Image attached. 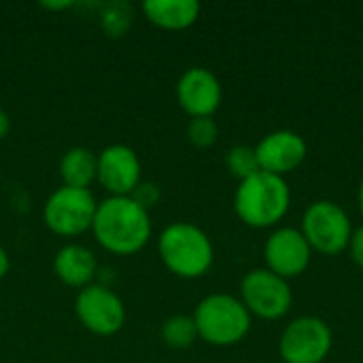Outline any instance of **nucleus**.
Segmentation results:
<instances>
[{"label": "nucleus", "mask_w": 363, "mask_h": 363, "mask_svg": "<svg viewBox=\"0 0 363 363\" xmlns=\"http://www.w3.org/2000/svg\"><path fill=\"white\" fill-rule=\"evenodd\" d=\"M194 323L198 338L213 347H234L251 332L253 317L240 302L230 294H211L198 302L194 311Z\"/></svg>", "instance_id": "20e7f679"}, {"label": "nucleus", "mask_w": 363, "mask_h": 363, "mask_svg": "<svg viewBox=\"0 0 363 363\" xmlns=\"http://www.w3.org/2000/svg\"><path fill=\"white\" fill-rule=\"evenodd\" d=\"M349 255L353 259L355 266L363 268V225L355 228L353 234H351V240H349Z\"/></svg>", "instance_id": "4be33fe9"}, {"label": "nucleus", "mask_w": 363, "mask_h": 363, "mask_svg": "<svg viewBox=\"0 0 363 363\" xmlns=\"http://www.w3.org/2000/svg\"><path fill=\"white\" fill-rule=\"evenodd\" d=\"M223 100V87L217 74L204 66L187 68L177 81V102L194 117H213Z\"/></svg>", "instance_id": "f8f14e48"}, {"label": "nucleus", "mask_w": 363, "mask_h": 363, "mask_svg": "<svg viewBox=\"0 0 363 363\" xmlns=\"http://www.w3.org/2000/svg\"><path fill=\"white\" fill-rule=\"evenodd\" d=\"M108 196H132L143 183V164L128 145H108L98 153V177Z\"/></svg>", "instance_id": "9b49d317"}, {"label": "nucleus", "mask_w": 363, "mask_h": 363, "mask_svg": "<svg viewBox=\"0 0 363 363\" xmlns=\"http://www.w3.org/2000/svg\"><path fill=\"white\" fill-rule=\"evenodd\" d=\"M334 347L332 328L313 315L287 323L279 340V355L285 363H323Z\"/></svg>", "instance_id": "6e6552de"}, {"label": "nucleus", "mask_w": 363, "mask_h": 363, "mask_svg": "<svg viewBox=\"0 0 363 363\" xmlns=\"http://www.w3.org/2000/svg\"><path fill=\"white\" fill-rule=\"evenodd\" d=\"M253 149L259 170L283 179L298 170L308 155V145L304 136L294 130H274L266 134Z\"/></svg>", "instance_id": "ddd939ff"}, {"label": "nucleus", "mask_w": 363, "mask_h": 363, "mask_svg": "<svg viewBox=\"0 0 363 363\" xmlns=\"http://www.w3.org/2000/svg\"><path fill=\"white\" fill-rule=\"evenodd\" d=\"M11 132V117L4 108H0V140Z\"/></svg>", "instance_id": "b1692460"}, {"label": "nucleus", "mask_w": 363, "mask_h": 363, "mask_svg": "<svg viewBox=\"0 0 363 363\" xmlns=\"http://www.w3.org/2000/svg\"><path fill=\"white\" fill-rule=\"evenodd\" d=\"M240 302L251 317L277 321L291 311L294 291L289 281L277 277L268 268H255L240 281Z\"/></svg>", "instance_id": "0eeeda50"}, {"label": "nucleus", "mask_w": 363, "mask_h": 363, "mask_svg": "<svg viewBox=\"0 0 363 363\" xmlns=\"http://www.w3.org/2000/svg\"><path fill=\"white\" fill-rule=\"evenodd\" d=\"M357 206H359V213H362L363 217V179L362 183H359V189H357Z\"/></svg>", "instance_id": "a878e982"}, {"label": "nucleus", "mask_w": 363, "mask_h": 363, "mask_svg": "<svg viewBox=\"0 0 363 363\" xmlns=\"http://www.w3.org/2000/svg\"><path fill=\"white\" fill-rule=\"evenodd\" d=\"M132 198H134L140 206H145V208L149 211L151 206H155V204L160 202L162 191H160V187H157L155 183H147V181H143V183L136 187V191L132 194Z\"/></svg>", "instance_id": "412c9836"}, {"label": "nucleus", "mask_w": 363, "mask_h": 363, "mask_svg": "<svg viewBox=\"0 0 363 363\" xmlns=\"http://www.w3.org/2000/svg\"><path fill=\"white\" fill-rule=\"evenodd\" d=\"M225 166L232 172V177H236L238 181H245L249 177H253L255 172H259V164H257V155L253 147L247 145H236L228 151L225 155Z\"/></svg>", "instance_id": "6ab92c4d"}, {"label": "nucleus", "mask_w": 363, "mask_h": 363, "mask_svg": "<svg viewBox=\"0 0 363 363\" xmlns=\"http://www.w3.org/2000/svg\"><path fill=\"white\" fill-rule=\"evenodd\" d=\"M98 200L89 189L57 187L43 206V221L49 232L62 238H77L91 232Z\"/></svg>", "instance_id": "423d86ee"}, {"label": "nucleus", "mask_w": 363, "mask_h": 363, "mask_svg": "<svg viewBox=\"0 0 363 363\" xmlns=\"http://www.w3.org/2000/svg\"><path fill=\"white\" fill-rule=\"evenodd\" d=\"M140 9L153 26L170 32L191 28L202 11L196 0H147Z\"/></svg>", "instance_id": "2eb2a0df"}, {"label": "nucleus", "mask_w": 363, "mask_h": 363, "mask_svg": "<svg viewBox=\"0 0 363 363\" xmlns=\"http://www.w3.org/2000/svg\"><path fill=\"white\" fill-rule=\"evenodd\" d=\"M162 340L170 349H187L198 340V330L194 317L189 315H172L162 323Z\"/></svg>", "instance_id": "f3484780"}, {"label": "nucleus", "mask_w": 363, "mask_h": 363, "mask_svg": "<svg viewBox=\"0 0 363 363\" xmlns=\"http://www.w3.org/2000/svg\"><path fill=\"white\" fill-rule=\"evenodd\" d=\"M62 185L74 189H89L98 177V153L87 147H72L60 160Z\"/></svg>", "instance_id": "dca6fc26"}, {"label": "nucleus", "mask_w": 363, "mask_h": 363, "mask_svg": "<svg viewBox=\"0 0 363 363\" xmlns=\"http://www.w3.org/2000/svg\"><path fill=\"white\" fill-rule=\"evenodd\" d=\"M9 268H11V259H9V253L0 247V281L9 274Z\"/></svg>", "instance_id": "393cba45"}, {"label": "nucleus", "mask_w": 363, "mask_h": 363, "mask_svg": "<svg viewBox=\"0 0 363 363\" xmlns=\"http://www.w3.org/2000/svg\"><path fill=\"white\" fill-rule=\"evenodd\" d=\"M313 249L298 228H277L264 245V262L270 272L289 281L311 266Z\"/></svg>", "instance_id": "9d476101"}, {"label": "nucleus", "mask_w": 363, "mask_h": 363, "mask_svg": "<svg viewBox=\"0 0 363 363\" xmlns=\"http://www.w3.org/2000/svg\"><path fill=\"white\" fill-rule=\"evenodd\" d=\"M43 9L47 11H66V9H72L74 2L72 0H62V2H40Z\"/></svg>", "instance_id": "5701e85b"}, {"label": "nucleus", "mask_w": 363, "mask_h": 363, "mask_svg": "<svg viewBox=\"0 0 363 363\" xmlns=\"http://www.w3.org/2000/svg\"><path fill=\"white\" fill-rule=\"evenodd\" d=\"M291 206V189L283 177L270 172H255L238 181L234 194V211L238 219L253 230L277 228Z\"/></svg>", "instance_id": "f03ea898"}, {"label": "nucleus", "mask_w": 363, "mask_h": 363, "mask_svg": "<svg viewBox=\"0 0 363 363\" xmlns=\"http://www.w3.org/2000/svg\"><path fill=\"white\" fill-rule=\"evenodd\" d=\"M91 234L96 242L113 255H136L153 234L151 215L132 196H108L98 202Z\"/></svg>", "instance_id": "f257e3e1"}, {"label": "nucleus", "mask_w": 363, "mask_h": 363, "mask_svg": "<svg viewBox=\"0 0 363 363\" xmlns=\"http://www.w3.org/2000/svg\"><path fill=\"white\" fill-rule=\"evenodd\" d=\"M157 253L168 272L179 279H200L215 262L211 236L189 221H174L157 236Z\"/></svg>", "instance_id": "7ed1b4c3"}, {"label": "nucleus", "mask_w": 363, "mask_h": 363, "mask_svg": "<svg viewBox=\"0 0 363 363\" xmlns=\"http://www.w3.org/2000/svg\"><path fill=\"white\" fill-rule=\"evenodd\" d=\"M53 272L66 287L81 291L83 287L94 283V277L98 272V259L91 249L79 242H68L55 253Z\"/></svg>", "instance_id": "4468645a"}, {"label": "nucleus", "mask_w": 363, "mask_h": 363, "mask_svg": "<svg viewBox=\"0 0 363 363\" xmlns=\"http://www.w3.org/2000/svg\"><path fill=\"white\" fill-rule=\"evenodd\" d=\"M300 232L304 234L313 253L334 257L347 251L353 225L349 213L340 204L332 200H317L304 211Z\"/></svg>", "instance_id": "39448f33"}, {"label": "nucleus", "mask_w": 363, "mask_h": 363, "mask_svg": "<svg viewBox=\"0 0 363 363\" xmlns=\"http://www.w3.org/2000/svg\"><path fill=\"white\" fill-rule=\"evenodd\" d=\"M219 125L213 117H194L187 123V140L198 149H208L217 143Z\"/></svg>", "instance_id": "aec40b11"}, {"label": "nucleus", "mask_w": 363, "mask_h": 363, "mask_svg": "<svg viewBox=\"0 0 363 363\" xmlns=\"http://www.w3.org/2000/svg\"><path fill=\"white\" fill-rule=\"evenodd\" d=\"M79 323L94 336H115L125 325V304L106 285L91 283L74 298Z\"/></svg>", "instance_id": "1a4fd4ad"}, {"label": "nucleus", "mask_w": 363, "mask_h": 363, "mask_svg": "<svg viewBox=\"0 0 363 363\" xmlns=\"http://www.w3.org/2000/svg\"><path fill=\"white\" fill-rule=\"evenodd\" d=\"M132 21H134V9H132L130 2H125V0H113V2H106L102 6L100 26H102V30L108 36H113V38L123 36L132 28Z\"/></svg>", "instance_id": "a211bd4d"}]
</instances>
